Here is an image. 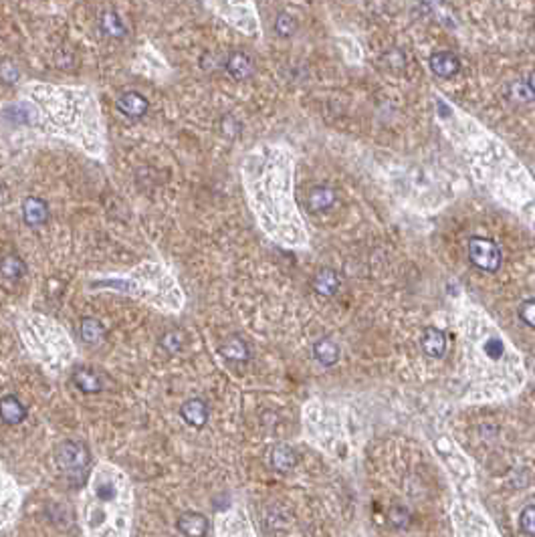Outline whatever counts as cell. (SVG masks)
I'll return each instance as SVG.
<instances>
[{"mask_svg":"<svg viewBox=\"0 0 535 537\" xmlns=\"http://www.w3.org/2000/svg\"><path fill=\"white\" fill-rule=\"evenodd\" d=\"M0 130L33 134L79 147L87 158L106 162L107 130L99 99L91 87L25 81L19 97L0 104Z\"/></svg>","mask_w":535,"mask_h":537,"instance_id":"cell-1","label":"cell"},{"mask_svg":"<svg viewBox=\"0 0 535 537\" xmlns=\"http://www.w3.org/2000/svg\"><path fill=\"white\" fill-rule=\"evenodd\" d=\"M87 289L130 297L164 315H178L186 307V293L176 275L160 261H142L119 273L89 275Z\"/></svg>","mask_w":535,"mask_h":537,"instance_id":"cell-2","label":"cell"},{"mask_svg":"<svg viewBox=\"0 0 535 537\" xmlns=\"http://www.w3.org/2000/svg\"><path fill=\"white\" fill-rule=\"evenodd\" d=\"M245 188L261 224L275 237H291L293 226L287 215V178L281 156L271 150L252 152L243 168Z\"/></svg>","mask_w":535,"mask_h":537,"instance_id":"cell-3","label":"cell"},{"mask_svg":"<svg viewBox=\"0 0 535 537\" xmlns=\"http://www.w3.org/2000/svg\"><path fill=\"white\" fill-rule=\"evenodd\" d=\"M16 331L27 354L51 374L69 368L77 358V350L69 331L61 323L43 313L27 311L19 315Z\"/></svg>","mask_w":535,"mask_h":537,"instance_id":"cell-4","label":"cell"},{"mask_svg":"<svg viewBox=\"0 0 535 537\" xmlns=\"http://www.w3.org/2000/svg\"><path fill=\"white\" fill-rule=\"evenodd\" d=\"M132 69L138 75H142V77L152 79V81H162V79H166L172 73L170 65L162 57V53L156 47H152L150 43H142L138 47V53L134 57Z\"/></svg>","mask_w":535,"mask_h":537,"instance_id":"cell-5","label":"cell"},{"mask_svg":"<svg viewBox=\"0 0 535 537\" xmlns=\"http://www.w3.org/2000/svg\"><path fill=\"white\" fill-rule=\"evenodd\" d=\"M468 259L477 269H481L485 273L499 271L501 263H503L499 245L485 237H473L468 241Z\"/></svg>","mask_w":535,"mask_h":537,"instance_id":"cell-6","label":"cell"},{"mask_svg":"<svg viewBox=\"0 0 535 537\" xmlns=\"http://www.w3.org/2000/svg\"><path fill=\"white\" fill-rule=\"evenodd\" d=\"M206 6L213 8L220 19H224L235 29L249 33V35L254 33L257 21L250 12L252 4H249V2H206Z\"/></svg>","mask_w":535,"mask_h":537,"instance_id":"cell-7","label":"cell"},{"mask_svg":"<svg viewBox=\"0 0 535 537\" xmlns=\"http://www.w3.org/2000/svg\"><path fill=\"white\" fill-rule=\"evenodd\" d=\"M91 463V455L83 442L77 440H65L57 446V465L63 468L69 477L83 475Z\"/></svg>","mask_w":535,"mask_h":537,"instance_id":"cell-8","label":"cell"},{"mask_svg":"<svg viewBox=\"0 0 535 537\" xmlns=\"http://www.w3.org/2000/svg\"><path fill=\"white\" fill-rule=\"evenodd\" d=\"M428 65L432 73L440 79H453L457 73L461 71V61L455 53L451 51H436L430 55Z\"/></svg>","mask_w":535,"mask_h":537,"instance_id":"cell-9","label":"cell"},{"mask_svg":"<svg viewBox=\"0 0 535 537\" xmlns=\"http://www.w3.org/2000/svg\"><path fill=\"white\" fill-rule=\"evenodd\" d=\"M180 416L192 429H202L209 422V406L202 398H190L180 406Z\"/></svg>","mask_w":535,"mask_h":537,"instance_id":"cell-10","label":"cell"},{"mask_svg":"<svg viewBox=\"0 0 535 537\" xmlns=\"http://www.w3.org/2000/svg\"><path fill=\"white\" fill-rule=\"evenodd\" d=\"M176 527L186 537H206L209 534V519L198 511H186L176 521Z\"/></svg>","mask_w":535,"mask_h":537,"instance_id":"cell-11","label":"cell"},{"mask_svg":"<svg viewBox=\"0 0 535 537\" xmlns=\"http://www.w3.org/2000/svg\"><path fill=\"white\" fill-rule=\"evenodd\" d=\"M117 109H119L126 117L138 119V117H143V115L150 111V102L143 97L142 93H138V91H126V93H121L119 99H117Z\"/></svg>","mask_w":535,"mask_h":537,"instance_id":"cell-12","label":"cell"},{"mask_svg":"<svg viewBox=\"0 0 535 537\" xmlns=\"http://www.w3.org/2000/svg\"><path fill=\"white\" fill-rule=\"evenodd\" d=\"M27 418L25 404L14 394H6L0 398V420L4 425H21Z\"/></svg>","mask_w":535,"mask_h":537,"instance_id":"cell-13","label":"cell"},{"mask_svg":"<svg viewBox=\"0 0 535 537\" xmlns=\"http://www.w3.org/2000/svg\"><path fill=\"white\" fill-rule=\"evenodd\" d=\"M21 211H23V220L29 226H43L49 220V206L43 198H36V196L25 198Z\"/></svg>","mask_w":535,"mask_h":537,"instance_id":"cell-14","label":"cell"},{"mask_svg":"<svg viewBox=\"0 0 535 537\" xmlns=\"http://www.w3.org/2000/svg\"><path fill=\"white\" fill-rule=\"evenodd\" d=\"M71 380L83 394H99L104 390L102 376L95 370H91V368H77L73 372Z\"/></svg>","mask_w":535,"mask_h":537,"instance_id":"cell-15","label":"cell"},{"mask_svg":"<svg viewBox=\"0 0 535 537\" xmlns=\"http://www.w3.org/2000/svg\"><path fill=\"white\" fill-rule=\"evenodd\" d=\"M420 346L428 358H442L447 352V335H444V331H440L436 327H427L423 333Z\"/></svg>","mask_w":535,"mask_h":537,"instance_id":"cell-16","label":"cell"},{"mask_svg":"<svg viewBox=\"0 0 535 537\" xmlns=\"http://www.w3.org/2000/svg\"><path fill=\"white\" fill-rule=\"evenodd\" d=\"M226 71H228L230 77H235L237 81H245V79L252 77L254 63H252V59H250L247 53L235 51V53H230V57L226 59Z\"/></svg>","mask_w":535,"mask_h":537,"instance_id":"cell-17","label":"cell"},{"mask_svg":"<svg viewBox=\"0 0 535 537\" xmlns=\"http://www.w3.org/2000/svg\"><path fill=\"white\" fill-rule=\"evenodd\" d=\"M337 200V194L331 186H313L307 194V206L313 213H323L327 208H331Z\"/></svg>","mask_w":535,"mask_h":537,"instance_id":"cell-18","label":"cell"},{"mask_svg":"<svg viewBox=\"0 0 535 537\" xmlns=\"http://www.w3.org/2000/svg\"><path fill=\"white\" fill-rule=\"evenodd\" d=\"M218 354L228 361H247L250 358L249 346L245 339H241L239 335H230L226 337L220 348H218Z\"/></svg>","mask_w":535,"mask_h":537,"instance_id":"cell-19","label":"cell"},{"mask_svg":"<svg viewBox=\"0 0 535 537\" xmlns=\"http://www.w3.org/2000/svg\"><path fill=\"white\" fill-rule=\"evenodd\" d=\"M340 285H342L340 275H337L333 269H321V271L316 273V277H313V281H311L313 291H316L318 295H321V297H331V295H335Z\"/></svg>","mask_w":535,"mask_h":537,"instance_id":"cell-20","label":"cell"},{"mask_svg":"<svg viewBox=\"0 0 535 537\" xmlns=\"http://www.w3.org/2000/svg\"><path fill=\"white\" fill-rule=\"evenodd\" d=\"M79 335H81L83 344L97 346L106 337V325L99 322L97 318H83L81 325H79Z\"/></svg>","mask_w":535,"mask_h":537,"instance_id":"cell-21","label":"cell"},{"mask_svg":"<svg viewBox=\"0 0 535 537\" xmlns=\"http://www.w3.org/2000/svg\"><path fill=\"white\" fill-rule=\"evenodd\" d=\"M99 29H102L107 36H111V38H123V36L128 35V27H126V23L121 21V16H119L115 10L102 12V16H99Z\"/></svg>","mask_w":535,"mask_h":537,"instance_id":"cell-22","label":"cell"},{"mask_svg":"<svg viewBox=\"0 0 535 537\" xmlns=\"http://www.w3.org/2000/svg\"><path fill=\"white\" fill-rule=\"evenodd\" d=\"M313 356H316V359L320 361L321 366L329 368V366H335L340 361V348H337V344L333 339L323 337L313 346Z\"/></svg>","mask_w":535,"mask_h":537,"instance_id":"cell-23","label":"cell"},{"mask_svg":"<svg viewBox=\"0 0 535 537\" xmlns=\"http://www.w3.org/2000/svg\"><path fill=\"white\" fill-rule=\"evenodd\" d=\"M27 273V265L19 254H4L0 259V275L8 281H19L21 277H25Z\"/></svg>","mask_w":535,"mask_h":537,"instance_id":"cell-24","label":"cell"},{"mask_svg":"<svg viewBox=\"0 0 535 537\" xmlns=\"http://www.w3.org/2000/svg\"><path fill=\"white\" fill-rule=\"evenodd\" d=\"M271 465L279 473H287L297 465V453L287 444H277L271 453Z\"/></svg>","mask_w":535,"mask_h":537,"instance_id":"cell-25","label":"cell"},{"mask_svg":"<svg viewBox=\"0 0 535 537\" xmlns=\"http://www.w3.org/2000/svg\"><path fill=\"white\" fill-rule=\"evenodd\" d=\"M275 31H277V35L281 36H291L295 35V31H297V21H295V16L291 14V12H279L277 14V19H275Z\"/></svg>","mask_w":535,"mask_h":537,"instance_id":"cell-26","label":"cell"},{"mask_svg":"<svg viewBox=\"0 0 535 537\" xmlns=\"http://www.w3.org/2000/svg\"><path fill=\"white\" fill-rule=\"evenodd\" d=\"M160 346H162V350L164 352H168V354H178L180 350L184 348V335L180 333V331H166L164 335H162V339H160Z\"/></svg>","mask_w":535,"mask_h":537,"instance_id":"cell-27","label":"cell"},{"mask_svg":"<svg viewBox=\"0 0 535 537\" xmlns=\"http://www.w3.org/2000/svg\"><path fill=\"white\" fill-rule=\"evenodd\" d=\"M0 81L6 85H16L21 81V69L14 61L10 59L0 61Z\"/></svg>","mask_w":535,"mask_h":537,"instance_id":"cell-28","label":"cell"},{"mask_svg":"<svg viewBox=\"0 0 535 537\" xmlns=\"http://www.w3.org/2000/svg\"><path fill=\"white\" fill-rule=\"evenodd\" d=\"M519 525L525 536L535 537V505H527L519 515Z\"/></svg>","mask_w":535,"mask_h":537,"instance_id":"cell-29","label":"cell"},{"mask_svg":"<svg viewBox=\"0 0 535 537\" xmlns=\"http://www.w3.org/2000/svg\"><path fill=\"white\" fill-rule=\"evenodd\" d=\"M519 318L527 327H534L535 329V299H525L519 305Z\"/></svg>","mask_w":535,"mask_h":537,"instance_id":"cell-30","label":"cell"},{"mask_svg":"<svg viewBox=\"0 0 535 537\" xmlns=\"http://www.w3.org/2000/svg\"><path fill=\"white\" fill-rule=\"evenodd\" d=\"M513 95L517 97V99H521V102H530V99H534V91L530 89V85L527 83H521V81H517L515 85H513Z\"/></svg>","mask_w":535,"mask_h":537,"instance_id":"cell-31","label":"cell"},{"mask_svg":"<svg viewBox=\"0 0 535 537\" xmlns=\"http://www.w3.org/2000/svg\"><path fill=\"white\" fill-rule=\"evenodd\" d=\"M485 350H487V354H491V358H501V354H503V344H501L499 337H491V339L485 344Z\"/></svg>","mask_w":535,"mask_h":537,"instance_id":"cell-32","label":"cell"},{"mask_svg":"<svg viewBox=\"0 0 535 537\" xmlns=\"http://www.w3.org/2000/svg\"><path fill=\"white\" fill-rule=\"evenodd\" d=\"M527 85H530V89L534 91L535 95V73H532V77H530V81H527Z\"/></svg>","mask_w":535,"mask_h":537,"instance_id":"cell-33","label":"cell"}]
</instances>
